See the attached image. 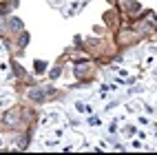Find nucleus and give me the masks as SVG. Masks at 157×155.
Instances as JSON below:
<instances>
[{"label":"nucleus","instance_id":"1","mask_svg":"<svg viewBox=\"0 0 157 155\" xmlns=\"http://www.w3.org/2000/svg\"><path fill=\"white\" fill-rule=\"evenodd\" d=\"M133 29L137 31L142 38H148V36H155L157 33V20L153 14H146L142 20H135L133 22Z\"/></svg>","mask_w":157,"mask_h":155},{"label":"nucleus","instance_id":"2","mask_svg":"<svg viewBox=\"0 0 157 155\" xmlns=\"http://www.w3.org/2000/svg\"><path fill=\"white\" fill-rule=\"evenodd\" d=\"M93 76H95V64L89 60V58H82L80 62H75V78L80 80H91Z\"/></svg>","mask_w":157,"mask_h":155},{"label":"nucleus","instance_id":"3","mask_svg":"<svg viewBox=\"0 0 157 155\" xmlns=\"http://www.w3.org/2000/svg\"><path fill=\"white\" fill-rule=\"evenodd\" d=\"M120 9L124 11V16H131V18H135L137 14H142V5L137 2V0H122Z\"/></svg>","mask_w":157,"mask_h":155}]
</instances>
